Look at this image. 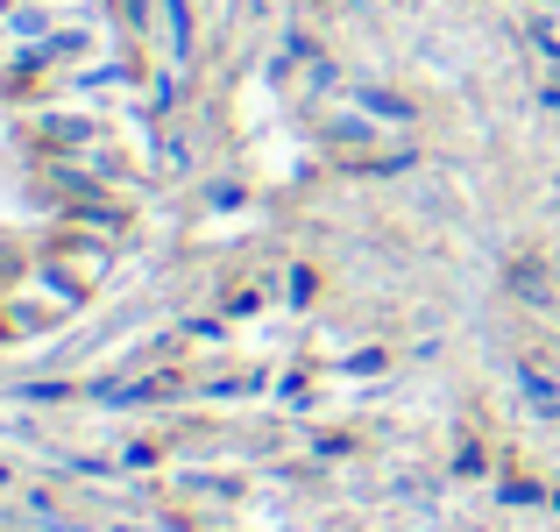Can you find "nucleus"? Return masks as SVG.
<instances>
[{"instance_id": "1", "label": "nucleus", "mask_w": 560, "mask_h": 532, "mask_svg": "<svg viewBox=\"0 0 560 532\" xmlns=\"http://www.w3.org/2000/svg\"><path fill=\"white\" fill-rule=\"evenodd\" d=\"M518 391H525V405H533V412H547V419H560V383L547 377V369L518 362Z\"/></svg>"}, {"instance_id": "2", "label": "nucleus", "mask_w": 560, "mask_h": 532, "mask_svg": "<svg viewBox=\"0 0 560 532\" xmlns=\"http://www.w3.org/2000/svg\"><path fill=\"white\" fill-rule=\"evenodd\" d=\"M355 100H362V107H370V114H383V122H405V100H397V93H376V85H355Z\"/></svg>"}, {"instance_id": "3", "label": "nucleus", "mask_w": 560, "mask_h": 532, "mask_svg": "<svg viewBox=\"0 0 560 532\" xmlns=\"http://www.w3.org/2000/svg\"><path fill=\"white\" fill-rule=\"evenodd\" d=\"M171 14V36H178V57H191V0H164Z\"/></svg>"}, {"instance_id": "4", "label": "nucleus", "mask_w": 560, "mask_h": 532, "mask_svg": "<svg viewBox=\"0 0 560 532\" xmlns=\"http://www.w3.org/2000/svg\"><path fill=\"white\" fill-rule=\"evenodd\" d=\"M497 497H504V505H518V511H525V505H547V490H539V483H525V476H511Z\"/></svg>"}, {"instance_id": "5", "label": "nucleus", "mask_w": 560, "mask_h": 532, "mask_svg": "<svg viewBox=\"0 0 560 532\" xmlns=\"http://www.w3.org/2000/svg\"><path fill=\"white\" fill-rule=\"evenodd\" d=\"M511 285H518L525 299H547V285H539V270H533V263H525V270H511Z\"/></svg>"}, {"instance_id": "6", "label": "nucleus", "mask_w": 560, "mask_h": 532, "mask_svg": "<svg viewBox=\"0 0 560 532\" xmlns=\"http://www.w3.org/2000/svg\"><path fill=\"white\" fill-rule=\"evenodd\" d=\"M454 469H462V476H482V448H476V440H468V448H454Z\"/></svg>"}, {"instance_id": "7", "label": "nucleus", "mask_w": 560, "mask_h": 532, "mask_svg": "<svg viewBox=\"0 0 560 532\" xmlns=\"http://www.w3.org/2000/svg\"><path fill=\"white\" fill-rule=\"evenodd\" d=\"M547 505H553V511H560V490H547Z\"/></svg>"}]
</instances>
